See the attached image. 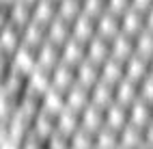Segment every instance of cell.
<instances>
[{"instance_id":"cell-6","label":"cell","mask_w":153,"mask_h":149,"mask_svg":"<svg viewBox=\"0 0 153 149\" xmlns=\"http://www.w3.org/2000/svg\"><path fill=\"white\" fill-rule=\"evenodd\" d=\"M99 74H101L99 80H106L110 84H117L119 80H123V78H125V61L110 56V58H106V61L101 63Z\"/></svg>"},{"instance_id":"cell-12","label":"cell","mask_w":153,"mask_h":149,"mask_svg":"<svg viewBox=\"0 0 153 149\" xmlns=\"http://www.w3.org/2000/svg\"><path fill=\"white\" fill-rule=\"evenodd\" d=\"M147 74H149V58L134 52L125 61V78H129V80H134V82H140Z\"/></svg>"},{"instance_id":"cell-23","label":"cell","mask_w":153,"mask_h":149,"mask_svg":"<svg viewBox=\"0 0 153 149\" xmlns=\"http://www.w3.org/2000/svg\"><path fill=\"white\" fill-rule=\"evenodd\" d=\"M117 149H123V147H117Z\"/></svg>"},{"instance_id":"cell-10","label":"cell","mask_w":153,"mask_h":149,"mask_svg":"<svg viewBox=\"0 0 153 149\" xmlns=\"http://www.w3.org/2000/svg\"><path fill=\"white\" fill-rule=\"evenodd\" d=\"M97 35V17L88 15V13H80L74 19V37L82 39V41H88Z\"/></svg>"},{"instance_id":"cell-11","label":"cell","mask_w":153,"mask_h":149,"mask_svg":"<svg viewBox=\"0 0 153 149\" xmlns=\"http://www.w3.org/2000/svg\"><path fill=\"white\" fill-rule=\"evenodd\" d=\"M140 97L138 93V82L129 80V78H123L114 84V102L123 104V106H129L131 102H136Z\"/></svg>"},{"instance_id":"cell-22","label":"cell","mask_w":153,"mask_h":149,"mask_svg":"<svg viewBox=\"0 0 153 149\" xmlns=\"http://www.w3.org/2000/svg\"><path fill=\"white\" fill-rule=\"evenodd\" d=\"M138 149H153V147H149V145H140Z\"/></svg>"},{"instance_id":"cell-2","label":"cell","mask_w":153,"mask_h":149,"mask_svg":"<svg viewBox=\"0 0 153 149\" xmlns=\"http://www.w3.org/2000/svg\"><path fill=\"white\" fill-rule=\"evenodd\" d=\"M127 112H129V123L136 125V127H142V130L153 121V104L142 99V97H138L136 102L129 104Z\"/></svg>"},{"instance_id":"cell-15","label":"cell","mask_w":153,"mask_h":149,"mask_svg":"<svg viewBox=\"0 0 153 149\" xmlns=\"http://www.w3.org/2000/svg\"><path fill=\"white\" fill-rule=\"evenodd\" d=\"M110 45H112V56L121 58V61H127L134 54V37L127 35V33H119L110 41Z\"/></svg>"},{"instance_id":"cell-1","label":"cell","mask_w":153,"mask_h":149,"mask_svg":"<svg viewBox=\"0 0 153 149\" xmlns=\"http://www.w3.org/2000/svg\"><path fill=\"white\" fill-rule=\"evenodd\" d=\"M106 125V108L91 102L82 112H80V127L88 132H99Z\"/></svg>"},{"instance_id":"cell-9","label":"cell","mask_w":153,"mask_h":149,"mask_svg":"<svg viewBox=\"0 0 153 149\" xmlns=\"http://www.w3.org/2000/svg\"><path fill=\"white\" fill-rule=\"evenodd\" d=\"M129 106H123L119 102H112L110 106H106V125L112 127V130H123V127L129 123Z\"/></svg>"},{"instance_id":"cell-5","label":"cell","mask_w":153,"mask_h":149,"mask_svg":"<svg viewBox=\"0 0 153 149\" xmlns=\"http://www.w3.org/2000/svg\"><path fill=\"white\" fill-rule=\"evenodd\" d=\"M140 31H145V13L134 9V7H129L127 11L121 13V33L136 37Z\"/></svg>"},{"instance_id":"cell-13","label":"cell","mask_w":153,"mask_h":149,"mask_svg":"<svg viewBox=\"0 0 153 149\" xmlns=\"http://www.w3.org/2000/svg\"><path fill=\"white\" fill-rule=\"evenodd\" d=\"M140 145H145V132H142V127H136V125L127 123L123 130H119V147L138 149Z\"/></svg>"},{"instance_id":"cell-19","label":"cell","mask_w":153,"mask_h":149,"mask_svg":"<svg viewBox=\"0 0 153 149\" xmlns=\"http://www.w3.org/2000/svg\"><path fill=\"white\" fill-rule=\"evenodd\" d=\"M131 7V0H108V11H112V13H123V11H127V9Z\"/></svg>"},{"instance_id":"cell-21","label":"cell","mask_w":153,"mask_h":149,"mask_svg":"<svg viewBox=\"0 0 153 149\" xmlns=\"http://www.w3.org/2000/svg\"><path fill=\"white\" fill-rule=\"evenodd\" d=\"M145 28H149V31H153V7H151L149 11L145 13Z\"/></svg>"},{"instance_id":"cell-4","label":"cell","mask_w":153,"mask_h":149,"mask_svg":"<svg viewBox=\"0 0 153 149\" xmlns=\"http://www.w3.org/2000/svg\"><path fill=\"white\" fill-rule=\"evenodd\" d=\"M76 82H78V78H76V65H69L65 61H60L56 67H52V86L67 91V89L71 84H76Z\"/></svg>"},{"instance_id":"cell-7","label":"cell","mask_w":153,"mask_h":149,"mask_svg":"<svg viewBox=\"0 0 153 149\" xmlns=\"http://www.w3.org/2000/svg\"><path fill=\"white\" fill-rule=\"evenodd\" d=\"M121 33V15L112 13V11H104L97 17V35L106 37V39H114Z\"/></svg>"},{"instance_id":"cell-8","label":"cell","mask_w":153,"mask_h":149,"mask_svg":"<svg viewBox=\"0 0 153 149\" xmlns=\"http://www.w3.org/2000/svg\"><path fill=\"white\" fill-rule=\"evenodd\" d=\"M86 43L78 37H71L67 43H63V61L69 65H80L86 58Z\"/></svg>"},{"instance_id":"cell-3","label":"cell","mask_w":153,"mask_h":149,"mask_svg":"<svg viewBox=\"0 0 153 149\" xmlns=\"http://www.w3.org/2000/svg\"><path fill=\"white\" fill-rule=\"evenodd\" d=\"M91 104V89L84 84H71L67 89V95H65V108L69 110H76V112H82L84 108Z\"/></svg>"},{"instance_id":"cell-18","label":"cell","mask_w":153,"mask_h":149,"mask_svg":"<svg viewBox=\"0 0 153 149\" xmlns=\"http://www.w3.org/2000/svg\"><path fill=\"white\" fill-rule=\"evenodd\" d=\"M138 93H140L142 99H147V102L153 104V76H151V74H147V76L138 82Z\"/></svg>"},{"instance_id":"cell-17","label":"cell","mask_w":153,"mask_h":149,"mask_svg":"<svg viewBox=\"0 0 153 149\" xmlns=\"http://www.w3.org/2000/svg\"><path fill=\"white\" fill-rule=\"evenodd\" d=\"M71 149H95V132L78 127L71 134Z\"/></svg>"},{"instance_id":"cell-14","label":"cell","mask_w":153,"mask_h":149,"mask_svg":"<svg viewBox=\"0 0 153 149\" xmlns=\"http://www.w3.org/2000/svg\"><path fill=\"white\" fill-rule=\"evenodd\" d=\"M91 102L99 104V106H110L114 102V84H110L106 80H97L91 86Z\"/></svg>"},{"instance_id":"cell-20","label":"cell","mask_w":153,"mask_h":149,"mask_svg":"<svg viewBox=\"0 0 153 149\" xmlns=\"http://www.w3.org/2000/svg\"><path fill=\"white\" fill-rule=\"evenodd\" d=\"M142 132H145V145L153 147V121H151V123H149Z\"/></svg>"},{"instance_id":"cell-16","label":"cell","mask_w":153,"mask_h":149,"mask_svg":"<svg viewBox=\"0 0 153 149\" xmlns=\"http://www.w3.org/2000/svg\"><path fill=\"white\" fill-rule=\"evenodd\" d=\"M119 147V132L104 125L99 132H95V149H117Z\"/></svg>"}]
</instances>
